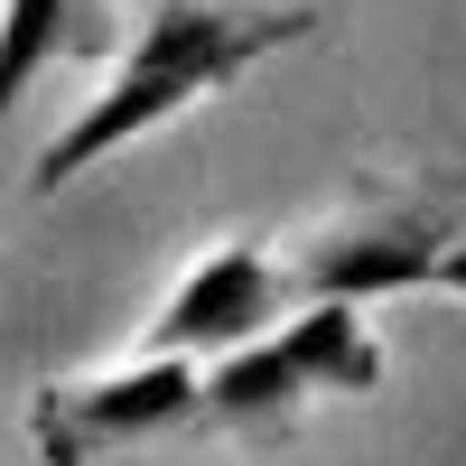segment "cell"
I'll use <instances>...</instances> for the list:
<instances>
[{"instance_id": "ba28073f", "label": "cell", "mask_w": 466, "mask_h": 466, "mask_svg": "<svg viewBox=\"0 0 466 466\" xmlns=\"http://www.w3.org/2000/svg\"><path fill=\"white\" fill-rule=\"evenodd\" d=\"M430 289H457V299H466V224L448 233V252H439V280H430Z\"/></svg>"}, {"instance_id": "8992f818", "label": "cell", "mask_w": 466, "mask_h": 466, "mask_svg": "<svg viewBox=\"0 0 466 466\" xmlns=\"http://www.w3.org/2000/svg\"><path fill=\"white\" fill-rule=\"evenodd\" d=\"M299 401H308V373L289 364L280 327H270V336H252V345H233V355L206 364V410H197V420L243 430V439H270V430H289Z\"/></svg>"}, {"instance_id": "52a82bcc", "label": "cell", "mask_w": 466, "mask_h": 466, "mask_svg": "<svg viewBox=\"0 0 466 466\" xmlns=\"http://www.w3.org/2000/svg\"><path fill=\"white\" fill-rule=\"evenodd\" d=\"M280 345H289V364L308 373V392H373V382H382V345L364 336L355 299H299L280 318Z\"/></svg>"}, {"instance_id": "277c9868", "label": "cell", "mask_w": 466, "mask_h": 466, "mask_svg": "<svg viewBox=\"0 0 466 466\" xmlns=\"http://www.w3.org/2000/svg\"><path fill=\"white\" fill-rule=\"evenodd\" d=\"M289 252H261V243H224L177 280V299L159 308L149 327V355H233L289 318Z\"/></svg>"}, {"instance_id": "6da1fadb", "label": "cell", "mask_w": 466, "mask_h": 466, "mask_svg": "<svg viewBox=\"0 0 466 466\" xmlns=\"http://www.w3.org/2000/svg\"><path fill=\"white\" fill-rule=\"evenodd\" d=\"M318 28H327V10H308V0H149L140 28H131V47H122V75L37 149L28 187L56 197V187L85 177L94 159L131 149L140 131L177 122L187 103H206L243 66H261L270 47H299V37H318Z\"/></svg>"}, {"instance_id": "3957f363", "label": "cell", "mask_w": 466, "mask_h": 466, "mask_svg": "<svg viewBox=\"0 0 466 466\" xmlns=\"http://www.w3.org/2000/svg\"><path fill=\"white\" fill-rule=\"evenodd\" d=\"M206 410V373L197 355H140L131 373H103V382H47L28 401V439L47 466H85L103 448H131V439H168Z\"/></svg>"}, {"instance_id": "7a4b0ae2", "label": "cell", "mask_w": 466, "mask_h": 466, "mask_svg": "<svg viewBox=\"0 0 466 466\" xmlns=\"http://www.w3.org/2000/svg\"><path fill=\"white\" fill-rule=\"evenodd\" d=\"M466 224V177H420L392 197H364L345 224L289 243V289L299 299H392V289H430L448 233Z\"/></svg>"}, {"instance_id": "5b68a950", "label": "cell", "mask_w": 466, "mask_h": 466, "mask_svg": "<svg viewBox=\"0 0 466 466\" xmlns=\"http://www.w3.org/2000/svg\"><path fill=\"white\" fill-rule=\"evenodd\" d=\"M103 47H112L103 0H0V122L56 56H103Z\"/></svg>"}]
</instances>
